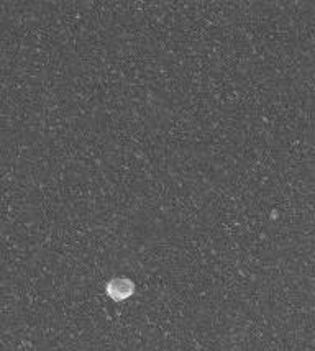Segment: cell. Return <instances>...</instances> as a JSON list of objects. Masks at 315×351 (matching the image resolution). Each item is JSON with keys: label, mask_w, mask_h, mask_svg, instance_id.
Here are the masks:
<instances>
[{"label": "cell", "mask_w": 315, "mask_h": 351, "mask_svg": "<svg viewBox=\"0 0 315 351\" xmlns=\"http://www.w3.org/2000/svg\"><path fill=\"white\" fill-rule=\"evenodd\" d=\"M133 292H135V284L131 282L130 279L117 277V279H112V281L107 284V294L113 300H125Z\"/></svg>", "instance_id": "1"}]
</instances>
